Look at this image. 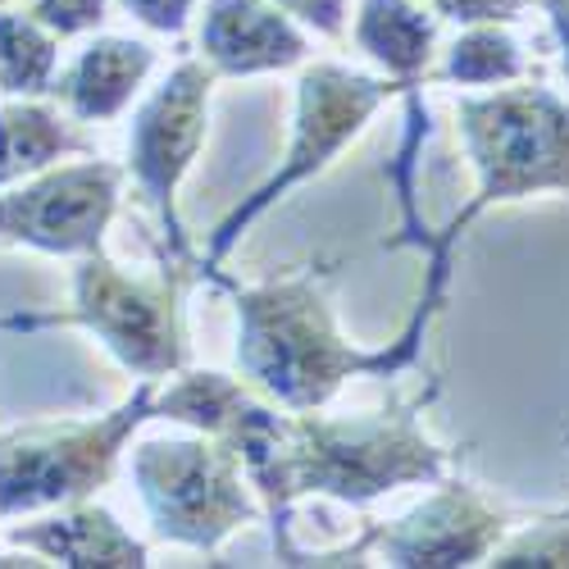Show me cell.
<instances>
[{
	"instance_id": "6da1fadb",
	"label": "cell",
	"mask_w": 569,
	"mask_h": 569,
	"mask_svg": "<svg viewBox=\"0 0 569 569\" xmlns=\"http://www.w3.org/2000/svg\"><path fill=\"white\" fill-rule=\"evenodd\" d=\"M456 242V228H442L429 242L423 297L401 328V338L383 351H360L342 338L333 297H328V278H333L328 264H301L278 278L251 282V288L219 273L214 282L232 292L237 306V369L260 397L282 410H323L342 392L347 378H397L419 360V342L442 310Z\"/></svg>"
},
{
	"instance_id": "7a4b0ae2",
	"label": "cell",
	"mask_w": 569,
	"mask_h": 569,
	"mask_svg": "<svg viewBox=\"0 0 569 569\" xmlns=\"http://www.w3.org/2000/svg\"><path fill=\"white\" fill-rule=\"evenodd\" d=\"M206 273V264L164 260V269L132 278L119 269L106 247L78 256L73 269V306L51 315H6L0 333H37V328H87L119 369L137 378H173L187 369V288Z\"/></svg>"
},
{
	"instance_id": "3957f363",
	"label": "cell",
	"mask_w": 569,
	"mask_h": 569,
	"mask_svg": "<svg viewBox=\"0 0 569 569\" xmlns=\"http://www.w3.org/2000/svg\"><path fill=\"white\" fill-rule=\"evenodd\" d=\"M423 401H392L342 419L292 410V492L369 506L410 483H442L451 456L419 429Z\"/></svg>"
},
{
	"instance_id": "277c9868",
	"label": "cell",
	"mask_w": 569,
	"mask_h": 569,
	"mask_svg": "<svg viewBox=\"0 0 569 569\" xmlns=\"http://www.w3.org/2000/svg\"><path fill=\"white\" fill-rule=\"evenodd\" d=\"M456 119L465 160L479 187L447 228L465 232L483 210L538 192L569 197V106L551 87L506 82L488 97H465L456 106Z\"/></svg>"
},
{
	"instance_id": "5b68a950",
	"label": "cell",
	"mask_w": 569,
	"mask_h": 569,
	"mask_svg": "<svg viewBox=\"0 0 569 569\" xmlns=\"http://www.w3.org/2000/svg\"><path fill=\"white\" fill-rule=\"evenodd\" d=\"M164 378H137V392L110 415L23 423L0 433V519L41 515L91 501L119 469L132 433L156 419V392Z\"/></svg>"
},
{
	"instance_id": "8992f818",
	"label": "cell",
	"mask_w": 569,
	"mask_h": 569,
	"mask_svg": "<svg viewBox=\"0 0 569 569\" xmlns=\"http://www.w3.org/2000/svg\"><path fill=\"white\" fill-rule=\"evenodd\" d=\"M132 483L151 515V533L192 551H219L242 525L264 519L237 451L214 433L141 438L132 447Z\"/></svg>"
},
{
	"instance_id": "52a82bcc",
	"label": "cell",
	"mask_w": 569,
	"mask_h": 569,
	"mask_svg": "<svg viewBox=\"0 0 569 569\" xmlns=\"http://www.w3.org/2000/svg\"><path fill=\"white\" fill-rule=\"evenodd\" d=\"M397 91H415V87H406L388 73L373 78V73H356V69H342V64H306L301 78H297V119H292L288 156H282V164L256 187L242 206H232V214L214 228L210 256L201 260L206 278H219L214 264L237 247V237H242L269 206H278L282 197H288L292 187L319 178L365 132V123L397 97Z\"/></svg>"
},
{
	"instance_id": "ba28073f",
	"label": "cell",
	"mask_w": 569,
	"mask_h": 569,
	"mask_svg": "<svg viewBox=\"0 0 569 569\" xmlns=\"http://www.w3.org/2000/svg\"><path fill=\"white\" fill-rule=\"evenodd\" d=\"M214 82H219V73L201 56H182L169 69V78L137 106L132 128H128L123 169L137 187V197L160 219L164 260H182V264H201L182 232V219H178V187L201 156Z\"/></svg>"
},
{
	"instance_id": "9c48e42d",
	"label": "cell",
	"mask_w": 569,
	"mask_h": 569,
	"mask_svg": "<svg viewBox=\"0 0 569 569\" xmlns=\"http://www.w3.org/2000/svg\"><path fill=\"white\" fill-rule=\"evenodd\" d=\"M128 169L101 156L56 164L28 182L0 187V242L46 256H91L106 247V228L119 214Z\"/></svg>"
},
{
	"instance_id": "30bf717a",
	"label": "cell",
	"mask_w": 569,
	"mask_h": 569,
	"mask_svg": "<svg viewBox=\"0 0 569 569\" xmlns=\"http://www.w3.org/2000/svg\"><path fill=\"white\" fill-rule=\"evenodd\" d=\"M506 538L501 510L469 483H438L433 497H423L392 525H373L365 533V551L388 565H423V569H456L479 565Z\"/></svg>"
},
{
	"instance_id": "8fae6325",
	"label": "cell",
	"mask_w": 569,
	"mask_h": 569,
	"mask_svg": "<svg viewBox=\"0 0 569 569\" xmlns=\"http://www.w3.org/2000/svg\"><path fill=\"white\" fill-rule=\"evenodd\" d=\"M197 46L219 78L297 69L310 56L306 32L273 0H206Z\"/></svg>"
},
{
	"instance_id": "7c38bea8",
	"label": "cell",
	"mask_w": 569,
	"mask_h": 569,
	"mask_svg": "<svg viewBox=\"0 0 569 569\" xmlns=\"http://www.w3.org/2000/svg\"><path fill=\"white\" fill-rule=\"evenodd\" d=\"M156 69V46L132 37H91L69 69L56 73L51 97L82 123L119 119Z\"/></svg>"
},
{
	"instance_id": "4fadbf2b",
	"label": "cell",
	"mask_w": 569,
	"mask_h": 569,
	"mask_svg": "<svg viewBox=\"0 0 569 569\" xmlns=\"http://www.w3.org/2000/svg\"><path fill=\"white\" fill-rule=\"evenodd\" d=\"M10 542L32 551L41 565H69V569H97V565L101 569H141L147 565V542H137L97 501L60 506L56 515L32 519V525H14Z\"/></svg>"
},
{
	"instance_id": "5bb4252c",
	"label": "cell",
	"mask_w": 569,
	"mask_h": 569,
	"mask_svg": "<svg viewBox=\"0 0 569 569\" xmlns=\"http://www.w3.org/2000/svg\"><path fill=\"white\" fill-rule=\"evenodd\" d=\"M69 156H97V137L56 97H10L0 106V187L28 182Z\"/></svg>"
},
{
	"instance_id": "9a60e30c",
	"label": "cell",
	"mask_w": 569,
	"mask_h": 569,
	"mask_svg": "<svg viewBox=\"0 0 569 569\" xmlns=\"http://www.w3.org/2000/svg\"><path fill=\"white\" fill-rule=\"evenodd\" d=\"M438 14L423 0H360L351 41L388 78L406 87L429 82V64L438 56Z\"/></svg>"
},
{
	"instance_id": "2e32d148",
	"label": "cell",
	"mask_w": 569,
	"mask_h": 569,
	"mask_svg": "<svg viewBox=\"0 0 569 569\" xmlns=\"http://www.w3.org/2000/svg\"><path fill=\"white\" fill-rule=\"evenodd\" d=\"M60 73V37L28 10L0 6V97H51Z\"/></svg>"
},
{
	"instance_id": "e0dca14e",
	"label": "cell",
	"mask_w": 569,
	"mask_h": 569,
	"mask_svg": "<svg viewBox=\"0 0 569 569\" xmlns=\"http://www.w3.org/2000/svg\"><path fill=\"white\" fill-rule=\"evenodd\" d=\"M525 78H529V60L519 51V41L506 32V23L460 28V37L447 46V60L429 69V82H460V87H506Z\"/></svg>"
},
{
	"instance_id": "ac0fdd59",
	"label": "cell",
	"mask_w": 569,
	"mask_h": 569,
	"mask_svg": "<svg viewBox=\"0 0 569 569\" xmlns=\"http://www.w3.org/2000/svg\"><path fill=\"white\" fill-rule=\"evenodd\" d=\"M488 565H569V515L556 510L542 525L501 538Z\"/></svg>"
},
{
	"instance_id": "d6986e66",
	"label": "cell",
	"mask_w": 569,
	"mask_h": 569,
	"mask_svg": "<svg viewBox=\"0 0 569 569\" xmlns=\"http://www.w3.org/2000/svg\"><path fill=\"white\" fill-rule=\"evenodd\" d=\"M28 14L56 37H87L106 23V0H28Z\"/></svg>"
},
{
	"instance_id": "ffe728a7",
	"label": "cell",
	"mask_w": 569,
	"mask_h": 569,
	"mask_svg": "<svg viewBox=\"0 0 569 569\" xmlns=\"http://www.w3.org/2000/svg\"><path fill=\"white\" fill-rule=\"evenodd\" d=\"M423 6H429L438 19L473 28V23H515L529 0H423Z\"/></svg>"
},
{
	"instance_id": "44dd1931",
	"label": "cell",
	"mask_w": 569,
	"mask_h": 569,
	"mask_svg": "<svg viewBox=\"0 0 569 569\" xmlns=\"http://www.w3.org/2000/svg\"><path fill=\"white\" fill-rule=\"evenodd\" d=\"M119 6H123L137 23H147L151 32H169V37H178V32L187 28V19H192L197 0H119Z\"/></svg>"
},
{
	"instance_id": "7402d4cb",
	"label": "cell",
	"mask_w": 569,
	"mask_h": 569,
	"mask_svg": "<svg viewBox=\"0 0 569 569\" xmlns=\"http://www.w3.org/2000/svg\"><path fill=\"white\" fill-rule=\"evenodd\" d=\"M273 6H282L292 19L310 23L323 37H342L347 32V0H273Z\"/></svg>"
},
{
	"instance_id": "603a6c76",
	"label": "cell",
	"mask_w": 569,
	"mask_h": 569,
	"mask_svg": "<svg viewBox=\"0 0 569 569\" xmlns=\"http://www.w3.org/2000/svg\"><path fill=\"white\" fill-rule=\"evenodd\" d=\"M542 10L551 14L556 41H560V64H565V78H569V0H542Z\"/></svg>"
},
{
	"instance_id": "cb8c5ba5",
	"label": "cell",
	"mask_w": 569,
	"mask_h": 569,
	"mask_svg": "<svg viewBox=\"0 0 569 569\" xmlns=\"http://www.w3.org/2000/svg\"><path fill=\"white\" fill-rule=\"evenodd\" d=\"M0 6H6V0H0Z\"/></svg>"
},
{
	"instance_id": "d4e9b609",
	"label": "cell",
	"mask_w": 569,
	"mask_h": 569,
	"mask_svg": "<svg viewBox=\"0 0 569 569\" xmlns=\"http://www.w3.org/2000/svg\"><path fill=\"white\" fill-rule=\"evenodd\" d=\"M565 515H569V510H565Z\"/></svg>"
}]
</instances>
